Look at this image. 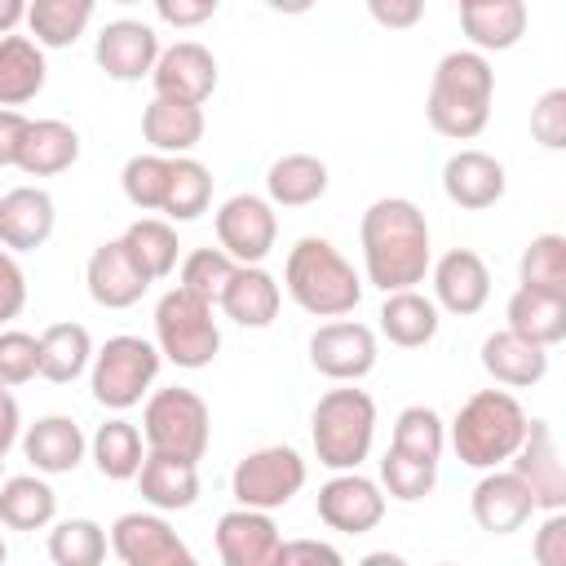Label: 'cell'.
I'll list each match as a JSON object with an SVG mask.
<instances>
[{
  "mask_svg": "<svg viewBox=\"0 0 566 566\" xmlns=\"http://www.w3.org/2000/svg\"><path fill=\"white\" fill-rule=\"evenodd\" d=\"M279 305H283V287L261 265H234L226 292L217 301V310L239 327H270L279 318Z\"/></svg>",
  "mask_w": 566,
  "mask_h": 566,
  "instance_id": "obj_23",
  "label": "cell"
},
{
  "mask_svg": "<svg viewBox=\"0 0 566 566\" xmlns=\"http://www.w3.org/2000/svg\"><path fill=\"white\" fill-rule=\"evenodd\" d=\"M358 243H363V270L371 287L398 292V287L424 283L433 248H429V221L411 199L402 195L376 199L358 221Z\"/></svg>",
  "mask_w": 566,
  "mask_h": 566,
  "instance_id": "obj_1",
  "label": "cell"
},
{
  "mask_svg": "<svg viewBox=\"0 0 566 566\" xmlns=\"http://www.w3.org/2000/svg\"><path fill=\"white\" fill-rule=\"evenodd\" d=\"M283 287L314 318H345L363 301L358 270L323 234H305V239L292 243V252L283 261Z\"/></svg>",
  "mask_w": 566,
  "mask_h": 566,
  "instance_id": "obj_3",
  "label": "cell"
},
{
  "mask_svg": "<svg viewBox=\"0 0 566 566\" xmlns=\"http://www.w3.org/2000/svg\"><path fill=\"white\" fill-rule=\"evenodd\" d=\"M22 305H27V274L13 261V252L0 248V327L13 323L22 314Z\"/></svg>",
  "mask_w": 566,
  "mask_h": 566,
  "instance_id": "obj_48",
  "label": "cell"
},
{
  "mask_svg": "<svg viewBox=\"0 0 566 566\" xmlns=\"http://www.w3.org/2000/svg\"><path fill=\"white\" fill-rule=\"evenodd\" d=\"M84 283H88V296L102 310H128V305H137L150 292V279L128 256L124 239H106V243L93 248V256L84 265Z\"/></svg>",
  "mask_w": 566,
  "mask_h": 566,
  "instance_id": "obj_20",
  "label": "cell"
},
{
  "mask_svg": "<svg viewBox=\"0 0 566 566\" xmlns=\"http://www.w3.org/2000/svg\"><path fill=\"white\" fill-rule=\"evenodd\" d=\"M433 486H438V464L411 460V455H402L394 447L385 451V460H380V491L385 495H394L402 504H416V500L433 495Z\"/></svg>",
  "mask_w": 566,
  "mask_h": 566,
  "instance_id": "obj_44",
  "label": "cell"
},
{
  "mask_svg": "<svg viewBox=\"0 0 566 566\" xmlns=\"http://www.w3.org/2000/svg\"><path fill=\"white\" fill-rule=\"evenodd\" d=\"M57 517V491L40 473H18L0 482V522L9 531H44Z\"/></svg>",
  "mask_w": 566,
  "mask_h": 566,
  "instance_id": "obj_34",
  "label": "cell"
},
{
  "mask_svg": "<svg viewBox=\"0 0 566 566\" xmlns=\"http://www.w3.org/2000/svg\"><path fill=\"white\" fill-rule=\"evenodd\" d=\"M142 438L146 451H164V455H181V460H203L208 438H212V416L208 402L186 389V385H168L155 389L142 407Z\"/></svg>",
  "mask_w": 566,
  "mask_h": 566,
  "instance_id": "obj_8",
  "label": "cell"
},
{
  "mask_svg": "<svg viewBox=\"0 0 566 566\" xmlns=\"http://www.w3.org/2000/svg\"><path fill=\"white\" fill-rule=\"evenodd\" d=\"M40 376V336L0 327V385H27Z\"/></svg>",
  "mask_w": 566,
  "mask_h": 566,
  "instance_id": "obj_46",
  "label": "cell"
},
{
  "mask_svg": "<svg viewBox=\"0 0 566 566\" xmlns=\"http://www.w3.org/2000/svg\"><path fill=\"white\" fill-rule=\"evenodd\" d=\"M111 553L124 566H190L195 553L186 548V539L168 526V517L155 513H124L111 526Z\"/></svg>",
  "mask_w": 566,
  "mask_h": 566,
  "instance_id": "obj_12",
  "label": "cell"
},
{
  "mask_svg": "<svg viewBox=\"0 0 566 566\" xmlns=\"http://www.w3.org/2000/svg\"><path fill=\"white\" fill-rule=\"evenodd\" d=\"M159 35L155 27L137 22V18H115L97 31V44H93V57L97 66L119 80V84H137V80H150L155 71V57H159Z\"/></svg>",
  "mask_w": 566,
  "mask_h": 566,
  "instance_id": "obj_15",
  "label": "cell"
},
{
  "mask_svg": "<svg viewBox=\"0 0 566 566\" xmlns=\"http://www.w3.org/2000/svg\"><path fill=\"white\" fill-rule=\"evenodd\" d=\"M305 478H310V469H305L301 451L274 442V447L248 451V455L234 464V473H230V495H234V504L274 513V509L292 504V500L301 495Z\"/></svg>",
  "mask_w": 566,
  "mask_h": 566,
  "instance_id": "obj_9",
  "label": "cell"
},
{
  "mask_svg": "<svg viewBox=\"0 0 566 566\" xmlns=\"http://www.w3.org/2000/svg\"><path fill=\"white\" fill-rule=\"evenodd\" d=\"M274 13H287V18H296V13H310L318 0H265Z\"/></svg>",
  "mask_w": 566,
  "mask_h": 566,
  "instance_id": "obj_56",
  "label": "cell"
},
{
  "mask_svg": "<svg viewBox=\"0 0 566 566\" xmlns=\"http://www.w3.org/2000/svg\"><path fill=\"white\" fill-rule=\"evenodd\" d=\"M314 509H318V522H323L327 531L367 535V531H376L380 517H385V491H380V482L363 478L358 469H340V473H332V478L318 486Z\"/></svg>",
  "mask_w": 566,
  "mask_h": 566,
  "instance_id": "obj_11",
  "label": "cell"
},
{
  "mask_svg": "<svg viewBox=\"0 0 566 566\" xmlns=\"http://www.w3.org/2000/svg\"><path fill=\"white\" fill-rule=\"evenodd\" d=\"M531 137L544 150H566V88H548L531 106Z\"/></svg>",
  "mask_w": 566,
  "mask_h": 566,
  "instance_id": "obj_47",
  "label": "cell"
},
{
  "mask_svg": "<svg viewBox=\"0 0 566 566\" xmlns=\"http://www.w3.org/2000/svg\"><path fill=\"white\" fill-rule=\"evenodd\" d=\"M279 544H283V535L265 509L239 504L217 517V557L226 566H274Z\"/></svg>",
  "mask_w": 566,
  "mask_h": 566,
  "instance_id": "obj_19",
  "label": "cell"
},
{
  "mask_svg": "<svg viewBox=\"0 0 566 566\" xmlns=\"http://www.w3.org/2000/svg\"><path fill=\"white\" fill-rule=\"evenodd\" d=\"M509 190V177H504V164L486 150H455L447 164H442V195L464 208V212H482V208H495Z\"/></svg>",
  "mask_w": 566,
  "mask_h": 566,
  "instance_id": "obj_21",
  "label": "cell"
},
{
  "mask_svg": "<svg viewBox=\"0 0 566 566\" xmlns=\"http://www.w3.org/2000/svg\"><path fill=\"white\" fill-rule=\"evenodd\" d=\"M49 80L44 44L31 35H0V106H27Z\"/></svg>",
  "mask_w": 566,
  "mask_h": 566,
  "instance_id": "obj_31",
  "label": "cell"
},
{
  "mask_svg": "<svg viewBox=\"0 0 566 566\" xmlns=\"http://www.w3.org/2000/svg\"><path fill=\"white\" fill-rule=\"evenodd\" d=\"M159 367H164L159 345L146 340V336H128L124 332V336H111L102 349H93L88 389L106 411H128L150 394Z\"/></svg>",
  "mask_w": 566,
  "mask_h": 566,
  "instance_id": "obj_6",
  "label": "cell"
},
{
  "mask_svg": "<svg viewBox=\"0 0 566 566\" xmlns=\"http://www.w3.org/2000/svg\"><path fill=\"white\" fill-rule=\"evenodd\" d=\"M18 433H22L18 398L9 394V385H0V455H9V447L18 442Z\"/></svg>",
  "mask_w": 566,
  "mask_h": 566,
  "instance_id": "obj_54",
  "label": "cell"
},
{
  "mask_svg": "<svg viewBox=\"0 0 566 566\" xmlns=\"http://www.w3.org/2000/svg\"><path fill=\"white\" fill-rule=\"evenodd\" d=\"M526 411L509 389H478L460 402L447 442L460 455V464L469 469H495L509 464V455L517 451V442L526 438Z\"/></svg>",
  "mask_w": 566,
  "mask_h": 566,
  "instance_id": "obj_4",
  "label": "cell"
},
{
  "mask_svg": "<svg viewBox=\"0 0 566 566\" xmlns=\"http://www.w3.org/2000/svg\"><path fill=\"white\" fill-rule=\"evenodd\" d=\"M88 451H93V464H97L102 478H111V482H133L137 469H142V460H146V438H142L137 424H128L124 416H115V420L97 424Z\"/></svg>",
  "mask_w": 566,
  "mask_h": 566,
  "instance_id": "obj_36",
  "label": "cell"
},
{
  "mask_svg": "<svg viewBox=\"0 0 566 566\" xmlns=\"http://www.w3.org/2000/svg\"><path fill=\"white\" fill-rule=\"evenodd\" d=\"M93 363V336L84 323H49L40 332V376L53 385H71Z\"/></svg>",
  "mask_w": 566,
  "mask_h": 566,
  "instance_id": "obj_35",
  "label": "cell"
},
{
  "mask_svg": "<svg viewBox=\"0 0 566 566\" xmlns=\"http://www.w3.org/2000/svg\"><path fill=\"white\" fill-rule=\"evenodd\" d=\"M460 27L469 35V49L478 53H504L526 35V0H478L460 4Z\"/></svg>",
  "mask_w": 566,
  "mask_h": 566,
  "instance_id": "obj_29",
  "label": "cell"
},
{
  "mask_svg": "<svg viewBox=\"0 0 566 566\" xmlns=\"http://www.w3.org/2000/svg\"><path fill=\"white\" fill-rule=\"evenodd\" d=\"M517 279L522 287L548 292V296H566V239L562 234H535L517 261Z\"/></svg>",
  "mask_w": 566,
  "mask_h": 566,
  "instance_id": "obj_41",
  "label": "cell"
},
{
  "mask_svg": "<svg viewBox=\"0 0 566 566\" xmlns=\"http://www.w3.org/2000/svg\"><path fill=\"white\" fill-rule=\"evenodd\" d=\"M84 451H88L84 429H80L71 416H40V420L27 424V433H22V455H27L31 469L44 473V478H57V473L80 469Z\"/></svg>",
  "mask_w": 566,
  "mask_h": 566,
  "instance_id": "obj_24",
  "label": "cell"
},
{
  "mask_svg": "<svg viewBox=\"0 0 566 566\" xmlns=\"http://www.w3.org/2000/svg\"><path fill=\"white\" fill-rule=\"evenodd\" d=\"M217 248L230 252L239 265H261L270 252H274V239H279V217H274V203L261 199V195H230L217 217Z\"/></svg>",
  "mask_w": 566,
  "mask_h": 566,
  "instance_id": "obj_10",
  "label": "cell"
},
{
  "mask_svg": "<svg viewBox=\"0 0 566 566\" xmlns=\"http://www.w3.org/2000/svg\"><path fill=\"white\" fill-rule=\"evenodd\" d=\"M442 327V310L433 305V296L416 292V287H398V292H385V305H380V332L389 336V345L398 349H420L438 336Z\"/></svg>",
  "mask_w": 566,
  "mask_h": 566,
  "instance_id": "obj_28",
  "label": "cell"
},
{
  "mask_svg": "<svg viewBox=\"0 0 566 566\" xmlns=\"http://www.w3.org/2000/svg\"><path fill=\"white\" fill-rule=\"evenodd\" d=\"M18 22H27V0H0V35L18 31Z\"/></svg>",
  "mask_w": 566,
  "mask_h": 566,
  "instance_id": "obj_55",
  "label": "cell"
},
{
  "mask_svg": "<svg viewBox=\"0 0 566 566\" xmlns=\"http://www.w3.org/2000/svg\"><path fill=\"white\" fill-rule=\"evenodd\" d=\"M75 159H80V133L66 119H31L18 150V168L27 177H57Z\"/></svg>",
  "mask_w": 566,
  "mask_h": 566,
  "instance_id": "obj_32",
  "label": "cell"
},
{
  "mask_svg": "<svg viewBox=\"0 0 566 566\" xmlns=\"http://www.w3.org/2000/svg\"><path fill=\"white\" fill-rule=\"evenodd\" d=\"M310 438H314V455L323 469H332V473L358 469L376 442L371 394L354 389V380H345V389H327L310 411Z\"/></svg>",
  "mask_w": 566,
  "mask_h": 566,
  "instance_id": "obj_5",
  "label": "cell"
},
{
  "mask_svg": "<svg viewBox=\"0 0 566 566\" xmlns=\"http://www.w3.org/2000/svg\"><path fill=\"white\" fill-rule=\"evenodd\" d=\"M509 469L531 486L535 509L544 513L566 509V464H562V447L548 420H526V438L509 455Z\"/></svg>",
  "mask_w": 566,
  "mask_h": 566,
  "instance_id": "obj_13",
  "label": "cell"
},
{
  "mask_svg": "<svg viewBox=\"0 0 566 566\" xmlns=\"http://www.w3.org/2000/svg\"><path fill=\"white\" fill-rule=\"evenodd\" d=\"M150 84H155L159 97H181V102L203 106L217 93V57L199 40H177V44L159 49Z\"/></svg>",
  "mask_w": 566,
  "mask_h": 566,
  "instance_id": "obj_18",
  "label": "cell"
},
{
  "mask_svg": "<svg viewBox=\"0 0 566 566\" xmlns=\"http://www.w3.org/2000/svg\"><path fill=\"white\" fill-rule=\"evenodd\" d=\"M389 447L402 451V455H411V460H429V464H438V460H442V447H447V424H442V416H438L433 407L411 402V407L398 411Z\"/></svg>",
  "mask_w": 566,
  "mask_h": 566,
  "instance_id": "obj_40",
  "label": "cell"
},
{
  "mask_svg": "<svg viewBox=\"0 0 566 566\" xmlns=\"http://www.w3.org/2000/svg\"><path fill=\"white\" fill-rule=\"evenodd\" d=\"M504 318H509V332L553 349L566 340V296H548V292H535V287H517L504 305Z\"/></svg>",
  "mask_w": 566,
  "mask_h": 566,
  "instance_id": "obj_33",
  "label": "cell"
},
{
  "mask_svg": "<svg viewBox=\"0 0 566 566\" xmlns=\"http://www.w3.org/2000/svg\"><path fill=\"white\" fill-rule=\"evenodd\" d=\"M292 562H332V566H336L340 553H336L332 544H323V539H283L274 566H292Z\"/></svg>",
  "mask_w": 566,
  "mask_h": 566,
  "instance_id": "obj_53",
  "label": "cell"
},
{
  "mask_svg": "<svg viewBox=\"0 0 566 566\" xmlns=\"http://www.w3.org/2000/svg\"><path fill=\"white\" fill-rule=\"evenodd\" d=\"M57 226L53 195L40 186H13L0 195V248L9 252H35L49 243Z\"/></svg>",
  "mask_w": 566,
  "mask_h": 566,
  "instance_id": "obj_22",
  "label": "cell"
},
{
  "mask_svg": "<svg viewBox=\"0 0 566 566\" xmlns=\"http://www.w3.org/2000/svg\"><path fill=\"white\" fill-rule=\"evenodd\" d=\"M491 97H495V71H491L486 53L451 49L433 66L429 97H424V119L438 137L473 142L491 119Z\"/></svg>",
  "mask_w": 566,
  "mask_h": 566,
  "instance_id": "obj_2",
  "label": "cell"
},
{
  "mask_svg": "<svg viewBox=\"0 0 566 566\" xmlns=\"http://www.w3.org/2000/svg\"><path fill=\"white\" fill-rule=\"evenodd\" d=\"M31 119L18 106H0V168H18V150L27 137Z\"/></svg>",
  "mask_w": 566,
  "mask_h": 566,
  "instance_id": "obj_52",
  "label": "cell"
},
{
  "mask_svg": "<svg viewBox=\"0 0 566 566\" xmlns=\"http://www.w3.org/2000/svg\"><path fill=\"white\" fill-rule=\"evenodd\" d=\"M119 239H124L128 256L142 265V274H146L150 283H159V279H168V274L177 270L181 243H177V230H172L168 217H137Z\"/></svg>",
  "mask_w": 566,
  "mask_h": 566,
  "instance_id": "obj_38",
  "label": "cell"
},
{
  "mask_svg": "<svg viewBox=\"0 0 566 566\" xmlns=\"http://www.w3.org/2000/svg\"><path fill=\"white\" fill-rule=\"evenodd\" d=\"M376 358H380V349H376V332L367 323L336 318V323H323L310 336V363L327 380H340V385L363 380L376 367Z\"/></svg>",
  "mask_w": 566,
  "mask_h": 566,
  "instance_id": "obj_14",
  "label": "cell"
},
{
  "mask_svg": "<svg viewBox=\"0 0 566 566\" xmlns=\"http://www.w3.org/2000/svg\"><path fill=\"white\" fill-rule=\"evenodd\" d=\"M217 9H221V0H155L159 22H168V27H177V31L203 27V22H208Z\"/></svg>",
  "mask_w": 566,
  "mask_h": 566,
  "instance_id": "obj_50",
  "label": "cell"
},
{
  "mask_svg": "<svg viewBox=\"0 0 566 566\" xmlns=\"http://www.w3.org/2000/svg\"><path fill=\"white\" fill-rule=\"evenodd\" d=\"M168 168H172V155H159V150L133 155L124 164V172H119L124 199L137 212H159L164 208V195H168Z\"/></svg>",
  "mask_w": 566,
  "mask_h": 566,
  "instance_id": "obj_42",
  "label": "cell"
},
{
  "mask_svg": "<svg viewBox=\"0 0 566 566\" xmlns=\"http://www.w3.org/2000/svg\"><path fill=\"white\" fill-rule=\"evenodd\" d=\"M137 486L142 500L159 513H181L199 500V460H181V455H164V451H146L142 469H137Z\"/></svg>",
  "mask_w": 566,
  "mask_h": 566,
  "instance_id": "obj_26",
  "label": "cell"
},
{
  "mask_svg": "<svg viewBox=\"0 0 566 566\" xmlns=\"http://www.w3.org/2000/svg\"><path fill=\"white\" fill-rule=\"evenodd\" d=\"M455 4H478V0H455Z\"/></svg>",
  "mask_w": 566,
  "mask_h": 566,
  "instance_id": "obj_60",
  "label": "cell"
},
{
  "mask_svg": "<svg viewBox=\"0 0 566 566\" xmlns=\"http://www.w3.org/2000/svg\"><path fill=\"white\" fill-rule=\"evenodd\" d=\"M0 482H4V455H0Z\"/></svg>",
  "mask_w": 566,
  "mask_h": 566,
  "instance_id": "obj_59",
  "label": "cell"
},
{
  "mask_svg": "<svg viewBox=\"0 0 566 566\" xmlns=\"http://www.w3.org/2000/svg\"><path fill=\"white\" fill-rule=\"evenodd\" d=\"M115 4H142V0H115Z\"/></svg>",
  "mask_w": 566,
  "mask_h": 566,
  "instance_id": "obj_58",
  "label": "cell"
},
{
  "mask_svg": "<svg viewBox=\"0 0 566 566\" xmlns=\"http://www.w3.org/2000/svg\"><path fill=\"white\" fill-rule=\"evenodd\" d=\"M93 9L97 0H27L31 40L44 49H71L88 31Z\"/></svg>",
  "mask_w": 566,
  "mask_h": 566,
  "instance_id": "obj_37",
  "label": "cell"
},
{
  "mask_svg": "<svg viewBox=\"0 0 566 566\" xmlns=\"http://www.w3.org/2000/svg\"><path fill=\"white\" fill-rule=\"evenodd\" d=\"M482 367L495 385H509V389H531L548 376V349L517 336V332H491L482 340Z\"/></svg>",
  "mask_w": 566,
  "mask_h": 566,
  "instance_id": "obj_27",
  "label": "cell"
},
{
  "mask_svg": "<svg viewBox=\"0 0 566 566\" xmlns=\"http://www.w3.org/2000/svg\"><path fill=\"white\" fill-rule=\"evenodd\" d=\"M234 256L230 252H221V248H195V252H186V261H181V287L186 292H195V296H203L208 305H217L221 301V292H226V283H230V274H234Z\"/></svg>",
  "mask_w": 566,
  "mask_h": 566,
  "instance_id": "obj_45",
  "label": "cell"
},
{
  "mask_svg": "<svg viewBox=\"0 0 566 566\" xmlns=\"http://www.w3.org/2000/svg\"><path fill=\"white\" fill-rule=\"evenodd\" d=\"M367 13L385 31H407L424 18V0H367Z\"/></svg>",
  "mask_w": 566,
  "mask_h": 566,
  "instance_id": "obj_51",
  "label": "cell"
},
{
  "mask_svg": "<svg viewBox=\"0 0 566 566\" xmlns=\"http://www.w3.org/2000/svg\"><path fill=\"white\" fill-rule=\"evenodd\" d=\"M212 203V172L195 155H172L168 168V195H164V217L168 221H195Z\"/></svg>",
  "mask_w": 566,
  "mask_h": 566,
  "instance_id": "obj_39",
  "label": "cell"
},
{
  "mask_svg": "<svg viewBox=\"0 0 566 566\" xmlns=\"http://www.w3.org/2000/svg\"><path fill=\"white\" fill-rule=\"evenodd\" d=\"M531 553H535L539 566H566V513H562V509L539 522Z\"/></svg>",
  "mask_w": 566,
  "mask_h": 566,
  "instance_id": "obj_49",
  "label": "cell"
},
{
  "mask_svg": "<svg viewBox=\"0 0 566 566\" xmlns=\"http://www.w3.org/2000/svg\"><path fill=\"white\" fill-rule=\"evenodd\" d=\"M429 279H433V305L455 318L478 314L491 296V270L473 248H451L438 261H429Z\"/></svg>",
  "mask_w": 566,
  "mask_h": 566,
  "instance_id": "obj_16",
  "label": "cell"
},
{
  "mask_svg": "<svg viewBox=\"0 0 566 566\" xmlns=\"http://www.w3.org/2000/svg\"><path fill=\"white\" fill-rule=\"evenodd\" d=\"M469 509H473V522L491 535H513L531 522L535 513V495L531 486L513 473V469H482V482L473 486L469 495Z\"/></svg>",
  "mask_w": 566,
  "mask_h": 566,
  "instance_id": "obj_17",
  "label": "cell"
},
{
  "mask_svg": "<svg viewBox=\"0 0 566 566\" xmlns=\"http://www.w3.org/2000/svg\"><path fill=\"white\" fill-rule=\"evenodd\" d=\"M49 557L57 566H97L106 557V531L93 517H66L49 531Z\"/></svg>",
  "mask_w": 566,
  "mask_h": 566,
  "instance_id": "obj_43",
  "label": "cell"
},
{
  "mask_svg": "<svg viewBox=\"0 0 566 566\" xmlns=\"http://www.w3.org/2000/svg\"><path fill=\"white\" fill-rule=\"evenodd\" d=\"M4 557H9V548H4V539H0V562H4Z\"/></svg>",
  "mask_w": 566,
  "mask_h": 566,
  "instance_id": "obj_57",
  "label": "cell"
},
{
  "mask_svg": "<svg viewBox=\"0 0 566 566\" xmlns=\"http://www.w3.org/2000/svg\"><path fill=\"white\" fill-rule=\"evenodd\" d=\"M142 137L159 155H190L203 142V106L181 97H150L142 111Z\"/></svg>",
  "mask_w": 566,
  "mask_h": 566,
  "instance_id": "obj_25",
  "label": "cell"
},
{
  "mask_svg": "<svg viewBox=\"0 0 566 566\" xmlns=\"http://www.w3.org/2000/svg\"><path fill=\"white\" fill-rule=\"evenodd\" d=\"M155 345L168 363H177L186 371L208 367L221 349V327L212 318V305L203 296L186 292L181 283L168 287L155 305Z\"/></svg>",
  "mask_w": 566,
  "mask_h": 566,
  "instance_id": "obj_7",
  "label": "cell"
},
{
  "mask_svg": "<svg viewBox=\"0 0 566 566\" xmlns=\"http://www.w3.org/2000/svg\"><path fill=\"white\" fill-rule=\"evenodd\" d=\"M327 164L318 155H305V150H292V155H279L265 172V199L274 208H310L327 195Z\"/></svg>",
  "mask_w": 566,
  "mask_h": 566,
  "instance_id": "obj_30",
  "label": "cell"
}]
</instances>
